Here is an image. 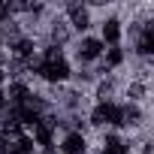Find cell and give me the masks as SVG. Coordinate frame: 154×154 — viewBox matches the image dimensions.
Returning <instances> with one entry per match:
<instances>
[{"label":"cell","instance_id":"6da1fadb","mask_svg":"<svg viewBox=\"0 0 154 154\" xmlns=\"http://www.w3.org/2000/svg\"><path fill=\"white\" fill-rule=\"evenodd\" d=\"M33 72L39 75V79L51 82V85H60V82L69 79V60L63 57V51H60L57 45H48V48L42 51V57L36 60Z\"/></svg>","mask_w":154,"mask_h":154},{"label":"cell","instance_id":"7a4b0ae2","mask_svg":"<svg viewBox=\"0 0 154 154\" xmlns=\"http://www.w3.org/2000/svg\"><path fill=\"white\" fill-rule=\"evenodd\" d=\"M91 121H94L97 127H103V124L121 127V124H124V109H121L118 103H112V100H100V103L94 106V112H91Z\"/></svg>","mask_w":154,"mask_h":154},{"label":"cell","instance_id":"3957f363","mask_svg":"<svg viewBox=\"0 0 154 154\" xmlns=\"http://www.w3.org/2000/svg\"><path fill=\"white\" fill-rule=\"evenodd\" d=\"M103 51H106V45L100 42V36H82L79 60H97V57H103Z\"/></svg>","mask_w":154,"mask_h":154},{"label":"cell","instance_id":"277c9868","mask_svg":"<svg viewBox=\"0 0 154 154\" xmlns=\"http://www.w3.org/2000/svg\"><path fill=\"white\" fill-rule=\"evenodd\" d=\"M30 142H33V145H39V151H51V145H54V130L42 121V124H36V127H33Z\"/></svg>","mask_w":154,"mask_h":154},{"label":"cell","instance_id":"5b68a950","mask_svg":"<svg viewBox=\"0 0 154 154\" xmlns=\"http://www.w3.org/2000/svg\"><path fill=\"white\" fill-rule=\"evenodd\" d=\"M60 154H88V142L82 133H66L60 142Z\"/></svg>","mask_w":154,"mask_h":154},{"label":"cell","instance_id":"8992f818","mask_svg":"<svg viewBox=\"0 0 154 154\" xmlns=\"http://www.w3.org/2000/svg\"><path fill=\"white\" fill-rule=\"evenodd\" d=\"M100 42L109 45V48H115V45L121 42V21H118V18H106V21H103V36H100Z\"/></svg>","mask_w":154,"mask_h":154},{"label":"cell","instance_id":"52a82bcc","mask_svg":"<svg viewBox=\"0 0 154 154\" xmlns=\"http://www.w3.org/2000/svg\"><path fill=\"white\" fill-rule=\"evenodd\" d=\"M6 94H9V97H6V103H12V109H15V106H24V103H30V88H27L24 82H12Z\"/></svg>","mask_w":154,"mask_h":154},{"label":"cell","instance_id":"ba28073f","mask_svg":"<svg viewBox=\"0 0 154 154\" xmlns=\"http://www.w3.org/2000/svg\"><path fill=\"white\" fill-rule=\"evenodd\" d=\"M66 15H69V21H72V27H75V30H88L91 15H88V9H85V6L75 3V6H69V9H66Z\"/></svg>","mask_w":154,"mask_h":154},{"label":"cell","instance_id":"9c48e42d","mask_svg":"<svg viewBox=\"0 0 154 154\" xmlns=\"http://www.w3.org/2000/svg\"><path fill=\"white\" fill-rule=\"evenodd\" d=\"M136 51H139L142 57H148V54L154 51V27H151V24H145V27H142L139 42H136Z\"/></svg>","mask_w":154,"mask_h":154},{"label":"cell","instance_id":"30bf717a","mask_svg":"<svg viewBox=\"0 0 154 154\" xmlns=\"http://www.w3.org/2000/svg\"><path fill=\"white\" fill-rule=\"evenodd\" d=\"M127 151H130V145H127L121 136L109 133V136L103 139V154H127Z\"/></svg>","mask_w":154,"mask_h":154},{"label":"cell","instance_id":"8fae6325","mask_svg":"<svg viewBox=\"0 0 154 154\" xmlns=\"http://www.w3.org/2000/svg\"><path fill=\"white\" fill-rule=\"evenodd\" d=\"M12 51H15V57L27 60V57L33 54V42H30V39H15V42H12Z\"/></svg>","mask_w":154,"mask_h":154},{"label":"cell","instance_id":"7c38bea8","mask_svg":"<svg viewBox=\"0 0 154 154\" xmlns=\"http://www.w3.org/2000/svg\"><path fill=\"white\" fill-rule=\"evenodd\" d=\"M103 54H106V66H118V63L124 60V51H121L118 45H115V48H106Z\"/></svg>","mask_w":154,"mask_h":154},{"label":"cell","instance_id":"4fadbf2b","mask_svg":"<svg viewBox=\"0 0 154 154\" xmlns=\"http://www.w3.org/2000/svg\"><path fill=\"white\" fill-rule=\"evenodd\" d=\"M142 91H145L142 85H130V91H127V94H130V100H139V97H142Z\"/></svg>","mask_w":154,"mask_h":154},{"label":"cell","instance_id":"5bb4252c","mask_svg":"<svg viewBox=\"0 0 154 154\" xmlns=\"http://www.w3.org/2000/svg\"><path fill=\"white\" fill-rule=\"evenodd\" d=\"M6 109V94H3V88H0V112Z\"/></svg>","mask_w":154,"mask_h":154},{"label":"cell","instance_id":"9a60e30c","mask_svg":"<svg viewBox=\"0 0 154 154\" xmlns=\"http://www.w3.org/2000/svg\"><path fill=\"white\" fill-rule=\"evenodd\" d=\"M39 154H54V151H39Z\"/></svg>","mask_w":154,"mask_h":154}]
</instances>
